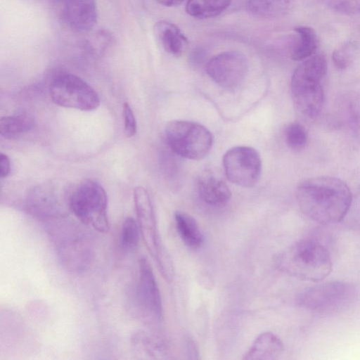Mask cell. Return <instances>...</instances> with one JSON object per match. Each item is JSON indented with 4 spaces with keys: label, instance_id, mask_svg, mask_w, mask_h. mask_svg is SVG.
Instances as JSON below:
<instances>
[{
    "label": "cell",
    "instance_id": "obj_1",
    "mask_svg": "<svg viewBox=\"0 0 360 360\" xmlns=\"http://www.w3.org/2000/svg\"><path fill=\"white\" fill-rule=\"evenodd\" d=\"M295 196L302 212L323 225L342 221L352 203V193L342 180L331 176L306 179L296 188Z\"/></svg>",
    "mask_w": 360,
    "mask_h": 360
},
{
    "label": "cell",
    "instance_id": "obj_2",
    "mask_svg": "<svg viewBox=\"0 0 360 360\" xmlns=\"http://www.w3.org/2000/svg\"><path fill=\"white\" fill-rule=\"evenodd\" d=\"M328 63L322 53L304 60L295 70L290 82L293 103L298 112L309 119H315L324 105L321 81L327 72Z\"/></svg>",
    "mask_w": 360,
    "mask_h": 360
},
{
    "label": "cell",
    "instance_id": "obj_3",
    "mask_svg": "<svg viewBox=\"0 0 360 360\" xmlns=\"http://www.w3.org/2000/svg\"><path fill=\"white\" fill-rule=\"evenodd\" d=\"M279 268L301 280L319 282L333 270L328 250L314 238L301 239L283 251L278 259Z\"/></svg>",
    "mask_w": 360,
    "mask_h": 360
},
{
    "label": "cell",
    "instance_id": "obj_4",
    "mask_svg": "<svg viewBox=\"0 0 360 360\" xmlns=\"http://www.w3.org/2000/svg\"><path fill=\"white\" fill-rule=\"evenodd\" d=\"M58 261L68 271L82 273L94 259V247L89 235L82 228L59 224L48 229Z\"/></svg>",
    "mask_w": 360,
    "mask_h": 360
},
{
    "label": "cell",
    "instance_id": "obj_5",
    "mask_svg": "<svg viewBox=\"0 0 360 360\" xmlns=\"http://www.w3.org/2000/svg\"><path fill=\"white\" fill-rule=\"evenodd\" d=\"M359 292L348 282L335 281L318 283L300 292L296 303L318 314H334L352 307L358 300Z\"/></svg>",
    "mask_w": 360,
    "mask_h": 360
},
{
    "label": "cell",
    "instance_id": "obj_6",
    "mask_svg": "<svg viewBox=\"0 0 360 360\" xmlns=\"http://www.w3.org/2000/svg\"><path fill=\"white\" fill-rule=\"evenodd\" d=\"M68 206L83 224L100 233L109 231L107 194L96 181L85 179L80 182L70 195Z\"/></svg>",
    "mask_w": 360,
    "mask_h": 360
},
{
    "label": "cell",
    "instance_id": "obj_7",
    "mask_svg": "<svg viewBox=\"0 0 360 360\" xmlns=\"http://www.w3.org/2000/svg\"><path fill=\"white\" fill-rule=\"evenodd\" d=\"M166 141L176 155L193 160L204 158L213 144L211 132L200 123L172 120L165 126Z\"/></svg>",
    "mask_w": 360,
    "mask_h": 360
},
{
    "label": "cell",
    "instance_id": "obj_8",
    "mask_svg": "<svg viewBox=\"0 0 360 360\" xmlns=\"http://www.w3.org/2000/svg\"><path fill=\"white\" fill-rule=\"evenodd\" d=\"M50 96L57 105L83 111L94 110L100 105L97 92L82 78L70 73L58 75L53 79Z\"/></svg>",
    "mask_w": 360,
    "mask_h": 360
},
{
    "label": "cell",
    "instance_id": "obj_9",
    "mask_svg": "<svg viewBox=\"0 0 360 360\" xmlns=\"http://www.w3.org/2000/svg\"><path fill=\"white\" fill-rule=\"evenodd\" d=\"M223 165L227 179L244 188L255 186L261 175L262 162L259 153L249 146H236L224 154Z\"/></svg>",
    "mask_w": 360,
    "mask_h": 360
},
{
    "label": "cell",
    "instance_id": "obj_10",
    "mask_svg": "<svg viewBox=\"0 0 360 360\" xmlns=\"http://www.w3.org/2000/svg\"><path fill=\"white\" fill-rule=\"evenodd\" d=\"M134 201L143 240L150 255L160 266L169 256L158 237L154 210L148 191L142 186L134 188Z\"/></svg>",
    "mask_w": 360,
    "mask_h": 360
},
{
    "label": "cell",
    "instance_id": "obj_11",
    "mask_svg": "<svg viewBox=\"0 0 360 360\" xmlns=\"http://www.w3.org/2000/svg\"><path fill=\"white\" fill-rule=\"evenodd\" d=\"M248 71L245 56L238 51L221 52L212 57L206 65L209 77L219 86L233 89L244 79Z\"/></svg>",
    "mask_w": 360,
    "mask_h": 360
},
{
    "label": "cell",
    "instance_id": "obj_12",
    "mask_svg": "<svg viewBox=\"0 0 360 360\" xmlns=\"http://www.w3.org/2000/svg\"><path fill=\"white\" fill-rule=\"evenodd\" d=\"M57 186L46 184L32 188L26 198L27 210L44 220H55L65 217V200L63 192Z\"/></svg>",
    "mask_w": 360,
    "mask_h": 360
},
{
    "label": "cell",
    "instance_id": "obj_13",
    "mask_svg": "<svg viewBox=\"0 0 360 360\" xmlns=\"http://www.w3.org/2000/svg\"><path fill=\"white\" fill-rule=\"evenodd\" d=\"M135 296L143 313L155 320L162 319V306L160 291L152 267L145 257L139 259V278Z\"/></svg>",
    "mask_w": 360,
    "mask_h": 360
},
{
    "label": "cell",
    "instance_id": "obj_14",
    "mask_svg": "<svg viewBox=\"0 0 360 360\" xmlns=\"http://www.w3.org/2000/svg\"><path fill=\"white\" fill-rule=\"evenodd\" d=\"M61 4L64 22L77 32H87L96 24L97 8L95 0H58Z\"/></svg>",
    "mask_w": 360,
    "mask_h": 360
},
{
    "label": "cell",
    "instance_id": "obj_15",
    "mask_svg": "<svg viewBox=\"0 0 360 360\" xmlns=\"http://www.w3.org/2000/svg\"><path fill=\"white\" fill-rule=\"evenodd\" d=\"M196 186L200 198L210 206L223 207L231 198L226 183L210 172H202L197 179Z\"/></svg>",
    "mask_w": 360,
    "mask_h": 360
},
{
    "label": "cell",
    "instance_id": "obj_16",
    "mask_svg": "<svg viewBox=\"0 0 360 360\" xmlns=\"http://www.w3.org/2000/svg\"><path fill=\"white\" fill-rule=\"evenodd\" d=\"M338 110L346 129L360 141V91H347L338 99Z\"/></svg>",
    "mask_w": 360,
    "mask_h": 360
},
{
    "label": "cell",
    "instance_id": "obj_17",
    "mask_svg": "<svg viewBox=\"0 0 360 360\" xmlns=\"http://www.w3.org/2000/svg\"><path fill=\"white\" fill-rule=\"evenodd\" d=\"M153 30L159 44L169 54L178 57L187 49V38L173 23L164 20L158 21L155 24Z\"/></svg>",
    "mask_w": 360,
    "mask_h": 360
},
{
    "label": "cell",
    "instance_id": "obj_18",
    "mask_svg": "<svg viewBox=\"0 0 360 360\" xmlns=\"http://www.w3.org/2000/svg\"><path fill=\"white\" fill-rule=\"evenodd\" d=\"M284 350L281 340L271 332L261 333L244 355L245 360H274L278 359Z\"/></svg>",
    "mask_w": 360,
    "mask_h": 360
},
{
    "label": "cell",
    "instance_id": "obj_19",
    "mask_svg": "<svg viewBox=\"0 0 360 360\" xmlns=\"http://www.w3.org/2000/svg\"><path fill=\"white\" fill-rule=\"evenodd\" d=\"M297 37L290 48V57L295 61H301L315 54L319 46V39L315 30L308 26L294 28Z\"/></svg>",
    "mask_w": 360,
    "mask_h": 360
},
{
    "label": "cell",
    "instance_id": "obj_20",
    "mask_svg": "<svg viewBox=\"0 0 360 360\" xmlns=\"http://www.w3.org/2000/svg\"><path fill=\"white\" fill-rule=\"evenodd\" d=\"M174 219L177 231L183 242L191 248L200 247L204 237L196 220L189 214L181 211L175 212Z\"/></svg>",
    "mask_w": 360,
    "mask_h": 360
},
{
    "label": "cell",
    "instance_id": "obj_21",
    "mask_svg": "<svg viewBox=\"0 0 360 360\" xmlns=\"http://www.w3.org/2000/svg\"><path fill=\"white\" fill-rule=\"evenodd\" d=\"M294 0H249L248 10L254 16L272 18L285 15L292 8Z\"/></svg>",
    "mask_w": 360,
    "mask_h": 360
},
{
    "label": "cell",
    "instance_id": "obj_22",
    "mask_svg": "<svg viewBox=\"0 0 360 360\" xmlns=\"http://www.w3.org/2000/svg\"><path fill=\"white\" fill-rule=\"evenodd\" d=\"M231 3V0H188L186 11L195 18L205 19L221 14Z\"/></svg>",
    "mask_w": 360,
    "mask_h": 360
},
{
    "label": "cell",
    "instance_id": "obj_23",
    "mask_svg": "<svg viewBox=\"0 0 360 360\" xmlns=\"http://www.w3.org/2000/svg\"><path fill=\"white\" fill-rule=\"evenodd\" d=\"M34 126L33 117L26 112L1 117L0 134L6 138H13L30 131Z\"/></svg>",
    "mask_w": 360,
    "mask_h": 360
},
{
    "label": "cell",
    "instance_id": "obj_24",
    "mask_svg": "<svg viewBox=\"0 0 360 360\" xmlns=\"http://www.w3.org/2000/svg\"><path fill=\"white\" fill-rule=\"evenodd\" d=\"M140 229L133 217H127L122 224L120 234V244L126 251H132L137 247L139 240Z\"/></svg>",
    "mask_w": 360,
    "mask_h": 360
},
{
    "label": "cell",
    "instance_id": "obj_25",
    "mask_svg": "<svg viewBox=\"0 0 360 360\" xmlns=\"http://www.w3.org/2000/svg\"><path fill=\"white\" fill-rule=\"evenodd\" d=\"M135 349L153 358L163 354V349L158 340L144 333H137L131 338Z\"/></svg>",
    "mask_w": 360,
    "mask_h": 360
},
{
    "label": "cell",
    "instance_id": "obj_26",
    "mask_svg": "<svg viewBox=\"0 0 360 360\" xmlns=\"http://www.w3.org/2000/svg\"><path fill=\"white\" fill-rule=\"evenodd\" d=\"M307 133L299 122L290 123L285 129V139L289 148L294 150L304 149L307 143Z\"/></svg>",
    "mask_w": 360,
    "mask_h": 360
},
{
    "label": "cell",
    "instance_id": "obj_27",
    "mask_svg": "<svg viewBox=\"0 0 360 360\" xmlns=\"http://www.w3.org/2000/svg\"><path fill=\"white\" fill-rule=\"evenodd\" d=\"M356 48L355 42L352 41L345 42L337 48L332 55L335 68L340 70L347 68L353 60Z\"/></svg>",
    "mask_w": 360,
    "mask_h": 360
},
{
    "label": "cell",
    "instance_id": "obj_28",
    "mask_svg": "<svg viewBox=\"0 0 360 360\" xmlns=\"http://www.w3.org/2000/svg\"><path fill=\"white\" fill-rule=\"evenodd\" d=\"M328 9L346 15H360V0H319Z\"/></svg>",
    "mask_w": 360,
    "mask_h": 360
},
{
    "label": "cell",
    "instance_id": "obj_29",
    "mask_svg": "<svg viewBox=\"0 0 360 360\" xmlns=\"http://www.w3.org/2000/svg\"><path fill=\"white\" fill-rule=\"evenodd\" d=\"M122 115L125 135L130 138L136 132V121L133 110L128 103H123Z\"/></svg>",
    "mask_w": 360,
    "mask_h": 360
},
{
    "label": "cell",
    "instance_id": "obj_30",
    "mask_svg": "<svg viewBox=\"0 0 360 360\" xmlns=\"http://www.w3.org/2000/svg\"><path fill=\"white\" fill-rule=\"evenodd\" d=\"M11 172V161L7 155L1 153L0 155V176L7 177Z\"/></svg>",
    "mask_w": 360,
    "mask_h": 360
},
{
    "label": "cell",
    "instance_id": "obj_31",
    "mask_svg": "<svg viewBox=\"0 0 360 360\" xmlns=\"http://www.w3.org/2000/svg\"><path fill=\"white\" fill-rule=\"evenodd\" d=\"M184 0H156L160 4L165 6H175L181 4Z\"/></svg>",
    "mask_w": 360,
    "mask_h": 360
}]
</instances>
